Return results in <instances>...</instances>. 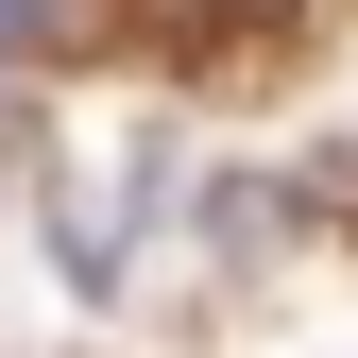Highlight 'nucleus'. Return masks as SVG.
I'll return each mask as SVG.
<instances>
[{
	"instance_id": "f257e3e1",
	"label": "nucleus",
	"mask_w": 358,
	"mask_h": 358,
	"mask_svg": "<svg viewBox=\"0 0 358 358\" xmlns=\"http://www.w3.org/2000/svg\"><path fill=\"white\" fill-rule=\"evenodd\" d=\"M69 34V0H0V52H52Z\"/></svg>"
}]
</instances>
